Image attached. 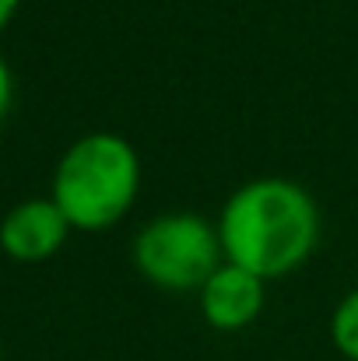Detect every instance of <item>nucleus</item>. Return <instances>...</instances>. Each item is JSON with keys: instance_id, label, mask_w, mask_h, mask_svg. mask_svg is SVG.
<instances>
[{"instance_id": "0eeeda50", "label": "nucleus", "mask_w": 358, "mask_h": 361, "mask_svg": "<svg viewBox=\"0 0 358 361\" xmlns=\"http://www.w3.org/2000/svg\"><path fill=\"white\" fill-rule=\"evenodd\" d=\"M7 109H11V71L0 56V120L7 116Z\"/></svg>"}, {"instance_id": "6e6552de", "label": "nucleus", "mask_w": 358, "mask_h": 361, "mask_svg": "<svg viewBox=\"0 0 358 361\" xmlns=\"http://www.w3.org/2000/svg\"><path fill=\"white\" fill-rule=\"evenodd\" d=\"M14 11H18V0H0V32H4V25L14 18Z\"/></svg>"}, {"instance_id": "f03ea898", "label": "nucleus", "mask_w": 358, "mask_h": 361, "mask_svg": "<svg viewBox=\"0 0 358 361\" xmlns=\"http://www.w3.org/2000/svg\"><path fill=\"white\" fill-rule=\"evenodd\" d=\"M141 186L137 151L119 133H88L67 147L53 176V200L71 228L102 232L130 211Z\"/></svg>"}, {"instance_id": "20e7f679", "label": "nucleus", "mask_w": 358, "mask_h": 361, "mask_svg": "<svg viewBox=\"0 0 358 361\" xmlns=\"http://www.w3.org/2000/svg\"><path fill=\"white\" fill-rule=\"evenodd\" d=\"M71 221L56 207V200H21L4 221H0V249L18 263H42L56 256V249L67 242Z\"/></svg>"}, {"instance_id": "f257e3e1", "label": "nucleus", "mask_w": 358, "mask_h": 361, "mask_svg": "<svg viewBox=\"0 0 358 361\" xmlns=\"http://www.w3.org/2000/svg\"><path fill=\"white\" fill-rule=\"evenodd\" d=\"M218 235L229 263L270 281L309 259L320 239V211L292 179H253L229 197Z\"/></svg>"}, {"instance_id": "39448f33", "label": "nucleus", "mask_w": 358, "mask_h": 361, "mask_svg": "<svg viewBox=\"0 0 358 361\" xmlns=\"http://www.w3.org/2000/svg\"><path fill=\"white\" fill-rule=\"evenodd\" d=\"M197 295H201L204 319L222 334H236L242 326H249L263 309V277H256L246 267L225 259L204 281V288Z\"/></svg>"}, {"instance_id": "423d86ee", "label": "nucleus", "mask_w": 358, "mask_h": 361, "mask_svg": "<svg viewBox=\"0 0 358 361\" xmlns=\"http://www.w3.org/2000/svg\"><path fill=\"white\" fill-rule=\"evenodd\" d=\"M330 341L348 361H358V288L341 298L330 319Z\"/></svg>"}, {"instance_id": "7ed1b4c3", "label": "nucleus", "mask_w": 358, "mask_h": 361, "mask_svg": "<svg viewBox=\"0 0 358 361\" xmlns=\"http://www.w3.org/2000/svg\"><path fill=\"white\" fill-rule=\"evenodd\" d=\"M222 263V235L201 214H162L133 239V267L162 291H201Z\"/></svg>"}]
</instances>
